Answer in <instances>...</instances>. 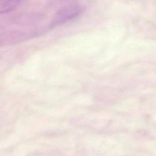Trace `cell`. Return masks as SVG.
Here are the masks:
<instances>
[{
    "instance_id": "cell-1",
    "label": "cell",
    "mask_w": 156,
    "mask_h": 156,
    "mask_svg": "<svg viewBox=\"0 0 156 156\" xmlns=\"http://www.w3.org/2000/svg\"><path fill=\"white\" fill-rule=\"evenodd\" d=\"M25 3L23 1L0 0V14L13 10Z\"/></svg>"
}]
</instances>
